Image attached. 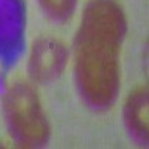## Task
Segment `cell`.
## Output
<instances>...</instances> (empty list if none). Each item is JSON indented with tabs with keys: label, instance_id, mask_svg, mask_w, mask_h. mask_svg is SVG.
Masks as SVG:
<instances>
[{
	"label": "cell",
	"instance_id": "5",
	"mask_svg": "<svg viewBox=\"0 0 149 149\" xmlns=\"http://www.w3.org/2000/svg\"><path fill=\"white\" fill-rule=\"evenodd\" d=\"M78 0H39L48 17L55 21H67L74 12Z\"/></svg>",
	"mask_w": 149,
	"mask_h": 149
},
{
	"label": "cell",
	"instance_id": "3",
	"mask_svg": "<svg viewBox=\"0 0 149 149\" xmlns=\"http://www.w3.org/2000/svg\"><path fill=\"white\" fill-rule=\"evenodd\" d=\"M69 52L66 45L52 36L39 37L31 46L29 73L33 81L49 84L61 76L67 64Z\"/></svg>",
	"mask_w": 149,
	"mask_h": 149
},
{
	"label": "cell",
	"instance_id": "1",
	"mask_svg": "<svg viewBox=\"0 0 149 149\" xmlns=\"http://www.w3.org/2000/svg\"><path fill=\"white\" fill-rule=\"evenodd\" d=\"M127 21L116 0H90L74 39V78L90 106L106 109L119 91V54Z\"/></svg>",
	"mask_w": 149,
	"mask_h": 149
},
{
	"label": "cell",
	"instance_id": "4",
	"mask_svg": "<svg viewBox=\"0 0 149 149\" xmlns=\"http://www.w3.org/2000/svg\"><path fill=\"white\" fill-rule=\"evenodd\" d=\"M124 119L127 128L136 139L148 142V86L142 85L136 88L127 98L124 106Z\"/></svg>",
	"mask_w": 149,
	"mask_h": 149
},
{
	"label": "cell",
	"instance_id": "2",
	"mask_svg": "<svg viewBox=\"0 0 149 149\" xmlns=\"http://www.w3.org/2000/svg\"><path fill=\"white\" fill-rule=\"evenodd\" d=\"M3 112L15 142L24 148H36L46 143L49 124L40 100L33 86L22 81H12L3 95Z\"/></svg>",
	"mask_w": 149,
	"mask_h": 149
}]
</instances>
